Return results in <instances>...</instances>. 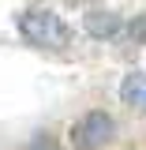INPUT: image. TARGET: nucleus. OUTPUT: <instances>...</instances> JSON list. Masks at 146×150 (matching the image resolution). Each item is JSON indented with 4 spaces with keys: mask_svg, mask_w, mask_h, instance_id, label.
Wrapping results in <instances>:
<instances>
[{
    "mask_svg": "<svg viewBox=\"0 0 146 150\" xmlns=\"http://www.w3.org/2000/svg\"><path fill=\"white\" fill-rule=\"evenodd\" d=\"M19 34L30 45H37V49H64V45H71V26L49 8L23 11L19 15Z\"/></svg>",
    "mask_w": 146,
    "mask_h": 150,
    "instance_id": "nucleus-1",
    "label": "nucleus"
},
{
    "mask_svg": "<svg viewBox=\"0 0 146 150\" xmlns=\"http://www.w3.org/2000/svg\"><path fill=\"white\" fill-rule=\"evenodd\" d=\"M112 135H116V124H112V116L109 112H83L79 120H75V128H71V146L79 150H97V146H105V143H112Z\"/></svg>",
    "mask_w": 146,
    "mask_h": 150,
    "instance_id": "nucleus-2",
    "label": "nucleus"
},
{
    "mask_svg": "<svg viewBox=\"0 0 146 150\" xmlns=\"http://www.w3.org/2000/svg\"><path fill=\"white\" fill-rule=\"evenodd\" d=\"M83 26H86L90 38H116L120 30H124V19L116 15V11H105V8L97 11V8H94V11L83 15Z\"/></svg>",
    "mask_w": 146,
    "mask_h": 150,
    "instance_id": "nucleus-3",
    "label": "nucleus"
},
{
    "mask_svg": "<svg viewBox=\"0 0 146 150\" xmlns=\"http://www.w3.org/2000/svg\"><path fill=\"white\" fill-rule=\"evenodd\" d=\"M120 98H124V105L146 109V71H128V75H124V83H120Z\"/></svg>",
    "mask_w": 146,
    "mask_h": 150,
    "instance_id": "nucleus-4",
    "label": "nucleus"
},
{
    "mask_svg": "<svg viewBox=\"0 0 146 150\" xmlns=\"http://www.w3.org/2000/svg\"><path fill=\"white\" fill-rule=\"evenodd\" d=\"M120 34L128 38L131 45H146V15H135V19L128 23V26L120 30Z\"/></svg>",
    "mask_w": 146,
    "mask_h": 150,
    "instance_id": "nucleus-5",
    "label": "nucleus"
}]
</instances>
